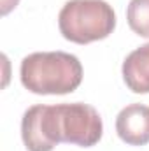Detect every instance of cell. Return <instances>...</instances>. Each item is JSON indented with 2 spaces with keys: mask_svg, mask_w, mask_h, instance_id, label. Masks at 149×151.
<instances>
[{
  "mask_svg": "<svg viewBox=\"0 0 149 151\" xmlns=\"http://www.w3.org/2000/svg\"><path fill=\"white\" fill-rule=\"evenodd\" d=\"M54 119L60 142L91 148L102 139V118L95 107L88 104H58L54 106Z\"/></svg>",
  "mask_w": 149,
  "mask_h": 151,
  "instance_id": "3957f363",
  "label": "cell"
},
{
  "mask_svg": "<svg viewBox=\"0 0 149 151\" xmlns=\"http://www.w3.org/2000/svg\"><path fill=\"white\" fill-rule=\"evenodd\" d=\"M126 19L137 35L149 39V0H130Z\"/></svg>",
  "mask_w": 149,
  "mask_h": 151,
  "instance_id": "52a82bcc",
  "label": "cell"
},
{
  "mask_svg": "<svg viewBox=\"0 0 149 151\" xmlns=\"http://www.w3.org/2000/svg\"><path fill=\"white\" fill-rule=\"evenodd\" d=\"M116 132L119 139L130 146H144L149 142V106L130 104L116 118Z\"/></svg>",
  "mask_w": 149,
  "mask_h": 151,
  "instance_id": "5b68a950",
  "label": "cell"
},
{
  "mask_svg": "<svg viewBox=\"0 0 149 151\" xmlns=\"http://www.w3.org/2000/svg\"><path fill=\"white\" fill-rule=\"evenodd\" d=\"M23 86L37 95L72 93L82 81L79 58L65 51H42L23 58L19 67Z\"/></svg>",
  "mask_w": 149,
  "mask_h": 151,
  "instance_id": "6da1fadb",
  "label": "cell"
},
{
  "mask_svg": "<svg viewBox=\"0 0 149 151\" xmlns=\"http://www.w3.org/2000/svg\"><path fill=\"white\" fill-rule=\"evenodd\" d=\"M19 4V0H2V14H9L16 5Z\"/></svg>",
  "mask_w": 149,
  "mask_h": 151,
  "instance_id": "ba28073f",
  "label": "cell"
},
{
  "mask_svg": "<svg viewBox=\"0 0 149 151\" xmlns=\"http://www.w3.org/2000/svg\"><path fill=\"white\" fill-rule=\"evenodd\" d=\"M62 35L75 44L105 39L116 28V12L105 0H69L60 14Z\"/></svg>",
  "mask_w": 149,
  "mask_h": 151,
  "instance_id": "7a4b0ae2",
  "label": "cell"
},
{
  "mask_svg": "<svg viewBox=\"0 0 149 151\" xmlns=\"http://www.w3.org/2000/svg\"><path fill=\"white\" fill-rule=\"evenodd\" d=\"M121 72L125 84L133 93H149V42L125 58Z\"/></svg>",
  "mask_w": 149,
  "mask_h": 151,
  "instance_id": "8992f818",
  "label": "cell"
},
{
  "mask_svg": "<svg viewBox=\"0 0 149 151\" xmlns=\"http://www.w3.org/2000/svg\"><path fill=\"white\" fill-rule=\"evenodd\" d=\"M21 137L28 151H53L58 141L54 106H32L21 119Z\"/></svg>",
  "mask_w": 149,
  "mask_h": 151,
  "instance_id": "277c9868",
  "label": "cell"
}]
</instances>
